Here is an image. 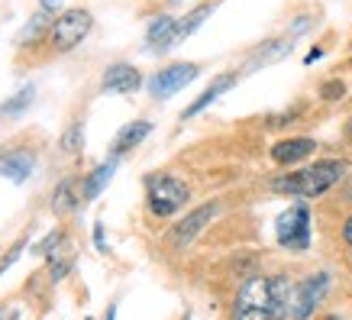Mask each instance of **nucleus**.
<instances>
[{
  "label": "nucleus",
  "instance_id": "obj_18",
  "mask_svg": "<svg viewBox=\"0 0 352 320\" xmlns=\"http://www.w3.org/2000/svg\"><path fill=\"white\" fill-rule=\"evenodd\" d=\"M49 26H52V13L39 7V13H32V20L26 23V26H23L20 32H16V39H13V43H16V45H30V43H36L39 36H49Z\"/></svg>",
  "mask_w": 352,
  "mask_h": 320
},
{
  "label": "nucleus",
  "instance_id": "obj_20",
  "mask_svg": "<svg viewBox=\"0 0 352 320\" xmlns=\"http://www.w3.org/2000/svg\"><path fill=\"white\" fill-rule=\"evenodd\" d=\"M58 142H62V152H81L85 149V123H81V120L68 123Z\"/></svg>",
  "mask_w": 352,
  "mask_h": 320
},
{
  "label": "nucleus",
  "instance_id": "obj_5",
  "mask_svg": "<svg viewBox=\"0 0 352 320\" xmlns=\"http://www.w3.org/2000/svg\"><path fill=\"white\" fill-rule=\"evenodd\" d=\"M197 75H201V65H194V62L165 65L162 72H155V75L149 78V94L155 97V100H168V97H175L178 91H184Z\"/></svg>",
  "mask_w": 352,
  "mask_h": 320
},
{
  "label": "nucleus",
  "instance_id": "obj_29",
  "mask_svg": "<svg viewBox=\"0 0 352 320\" xmlns=\"http://www.w3.org/2000/svg\"><path fill=\"white\" fill-rule=\"evenodd\" d=\"M320 55H323V49H314V52H310L307 58H304V62H307V65H314V58H320Z\"/></svg>",
  "mask_w": 352,
  "mask_h": 320
},
{
  "label": "nucleus",
  "instance_id": "obj_22",
  "mask_svg": "<svg viewBox=\"0 0 352 320\" xmlns=\"http://www.w3.org/2000/svg\"><path fill=\"white\" fill-rule=\"evenodd\" d=\"M58 243H62V230H52L45 239H39V243L32 246V253L36 256H52V253H58Z\"/></svg>",
  "mask_w": 352,
  "mask_h": 320
},
{
  "label": "nucleus",
  "instance_id": "obj_13",
  "mask_svg": "<svg viewBox=\"0 0 352 320\" xmlns=\"http://www.w3.org/2000/svg\"><path fill=\"white\" fill-rule=\"evenodd\" d=\"M314 149H317V139H310V136L281 139V142L272 146V159L278 165H294V162H304L307 156H314Z\"/></svg>",
  "mask_w": 352,
  "mask_h": 320
},
{
  "label": "nucleus",
  "instance_id": "obj_6",
  "mask_svg": "<svg viewBox=\"0 0 352 320\" xmlns=\"http://www.w3.org/2000/svg\"><path fill=\"white\" fill-rule=\"evenodd\" d=\"M275 233H278V243L285 249H307L310 246V211L304 204H294L288 211L278 217L275 224Z\"/></svg>",
  "mask_w": 352,
  "mask_h": 320
},
{
  "label": "nucleus",
  "instance_id": "obj_11",
  "mask_svg": "<svg viewBox=\"0 0 352 320\" xmlns=\"http://www.w3.org/2000/svg\"><path fill=\"white\" fill-rule=\"evenodd\" d=\"M294 32H288V36H281V39H268L265 45H258L256 52L245 58V68L243 72H258V68H265V65L278 62V58H285V55H291V49H294Z\"/></svg>",
  "mask_w": 352,
  "mask_h": 320
},
{
  "label": "nucleus",
  "instance_id": "obj_7",
  "mask_svg": "<svg viewBox=\"0 0 352 320\" xmlns=\"http://www.w3.org/2000/svg\"><path fill=\"white\" fill-rule=\"evenodd\" d=\"M217 213H220V204L210 201V204H201L197 211H191L184 220H178V224L171 226V233H168V246L171 249H184V246H191L194 243V236L201 233L204 226L214 220Z\"/></svg>",
  "mask_w": 352,
  "mask_h": 320
},
{
  "label": "nucleus",
  "instance_id": "obj_28",
  "mask_svg": "<svg viewBox=\"0 0 352 320\" xmlns=\"http://www.w3.org/2000/svg\"><path fill=\"white\" fill-rule=\"evenodd\" d=\"M62 3H65V0H39V7H43V10H49V13H55Z\"/></svg>",
  "mask_w": 352,
  "mask_h": 320
},
{
  "label": "nucleus",
  "instance_id": "obj_3",
  "mask_svg": "<svg viewBox=\"0 0 352 320\" xmlns=\"http://www.w3.org/2000/svg\"><path fill=\"white\" fill-rule=\"evenodd\" d=\"M146 201H149V211L165 220V217H175L184 204L191 201V188L182 178L165 175V171L162 175H149L146 178Z\"/></svg>",
  "mask_w": 352,
  "mask_h": 320
},
{
  "label": "nucleus",
  "instance_id": "obj_1",
  "mask_svg": "<svg viewBox=\"0 0 352 320\" xmlns=\"http://www.w3.org/2000/svg\"><path fill=\"white\" fill-rule=\"evenodd\" d=\"M294 291H298V285H294L288 275H275V278L256 275V278H249L243 288L236 291L233 317H243V320L291 317Z\"/></svg>",
  "mask_w": 352,
  "mask_h": 320
},
{
  "label": "nucleus",
  "instance_id": "obj_30",
  "mask_svg": "<svg viewBox=\"0 0 352 320\" xmlns=\"http://www.w3.org/2000/svg\"><path fill=\"white\" fill-rule=\"evenodd\" d=\"M346 142H352V117H349V123H346Z\"/></svg>",
  "mask_w": 352,
  "mask_h": 320
},
{
  "label": "nucleus",
  "instance_id": "obj_4",
  "mask_svg": "<svg viewBox=\"0 0 352 320\" xmlns=\"http://www.w3.org/2000/svg\"><path fill=\"white\" fill-rule=\"evenodd\" d=\"M91 26H94L91 10L75 7V10H65L62 17H55L45 39H49V45H52V52H72L75 45H81L87 39Z\"/></svg>",
  "mask_w": 352,
  "mask_h": 320
},
{
  "label": "nucleus",
  "instance_id": "obj_9",
  "mask_svg": "<svg viewBox=\"0 0 352 320\" xmlns=\"http://www.w3.org/2000/svg\"><path fill=\"white\" fill-rule=\"evenodd\" d=\"M214 7H217L214 0H207V3H201V7H194V10L188 13V17L175 20V26L168 30V36H165V39H162V43L155 45L152 52H168V49H175L178 43H184V39H188V36H191V32L197 30V26H201L204 20H207L210 13H214Z\"/></svg>",
  "mask_w": 352,
  "mask_h": 320
},
{
  "label": "nucleus",
  "instance_id": "obj_12",
  "mask_svg": "<svg viewBox=\"0 0 352 320\" xmlns=\"http://www.w3.org/2000/svg\"><path fill=\"white\" fill-rule=\"evenodd\" d=\"M36 169V156L30 149H10L0 152V175L10 178L13 184H23Z\"/></svg>",
  "mask_w": 352,
  "mask_h": 320
},
{
  "label": "nucleus",
  "instance_id": "obj_17",
  "mask_svg": "<svg viewBox=\"0 0 352 320\" xmlns=\"http://www.w3.org/2000/svg\"><path fill=\"white\" fill-rule=\"evenodd\" d=\"M32 100H36V87H32V85H23L16 94L7 97V100L0 104V117H3V120L23 117V114H26V110L32 107Z\"/></svg>",
  "mask_w": 352,
  "mask_h": 320
},
{
  "label": "nucleus",
  "instance_id": "obj_27",
  "mask_svg": "<svg viewBox=\"0 0 352 320\" xmlns=\"http://www.w3.org/2000/svg\"><path fill=\"white\" fill-rule=\"evenodd\" d=\"M342 239H346V246L352 249V213L346 217V224H342Z\"/></svg>",
  "mask_w": 352,
  "mask_h": 320
},
{
  "label": "nucleus",
  "instance_id": "obj_19",
  "mask_svg": "<svg viewBox=\"0 0 352 320\" xmlns=\"http://www.w3.org/2000/svg\"><path fill=\"white\" fill-rule=\"evenodd\" d=\"M75 188H78V178H65V182L55 188V194H52V211L55 213H72L78 207L81 194H75Z\"/></svg>",
  "mask_w": 352,
  "mask_h": 320
},
{
  "label": "nucleus",
  "instance_id": "obj_24",
  "mask_svg": "<svg viewBox=\"0 0 352 320\" xmlns=\"http://www.w3.org/2000/svg\"><path fill=\"white\" fill-rule=\"evenodd\" d=\"M23 246H26V239H16V243L10 246V253H7V256L0 259V275H3V272H7V268L13 266V262H16V259H20V253H23Z\"/></svg>",
  "mask_w": 352,
  "mask_h": 320
},
{
  "label": "nucleus",
  "instance_id": "obj_2",
  "mask_svg": "<svg viewBox=\"0 0 352 320\" xmlns=\"http://www.w3.org/2000/svg\"><path fill=\"white\" fill-rule=\"evenodd\" d=\"M346 162L342 159H320L307 165L300 171H291V175H281L272 182V191L275 194H298V198H320L340 182L346 175Z\"/></svg>",
  "mask_w": 352,
  "mask_h": 320
},
{
  "label": "nucleus",
  "instance_id": "obj_10",
  "mask_svg": "<svg viewBox=\"0 0 352 320\" xmlns=\"http://www.w3.org/2000/svg\"><path fill=\"white\" fill-rule=\"evenodd\" d=\"M139 85H142V75L129 62H113L100 78V87L107 94H133V91H139Z\"/></svg>",
  "mask_w": 352,
  "mask_h": 320
},
{
  "label": "nucleus",
  "instance_id": "obj_21",
  "mask_svg": "<svg viewBox=\"0 0 352 320\" xmlns=\"http://www.w3.org/2000/svg\"><path fill=\"white\" fill-rule=\"evenodd\" d=\"M171 26H175V17H168V13H165V17H159V20L149 26V32H146V45H149V49H155V45L168 36Z\"/></svg>",
  "mask_w": 352,
  "mask_h": 320
},
{
  "label": "nucleus",
  "instance_id": "obj_15",
  "mask_svg": "<svg viewBox=\"0 0 352 320\" xmlns=\"http://www.w3.org/2000/svg\"><path fill=\"white\" fill-rule=\"evenodd\" d=\"M236 72H223V75H217L214 81H210V87H207V91H204L201 97H197V100H194L191 107H184V114H182V120H191V117H197V114H201V110H207V107L214 104L217 97L223 94V91H230V87L236 85Z\"/></svg>",
  "mask_w": 352,
  "mask_h": 320
},
{
  "label": "nucleus",
  "instance_id": "obj_26",
  "mask_svg": "<svg viewBox=\"0 0 352 320\" xmlns=\"http://www.w3.org/2000/svg\"><path fill=\"white\" fill-rule=\"evenodd\" d=\"M94 246H97V253H107V239H104V224H97V226H94Z\"/></svg>",
  "mask_w": 352,
  "mask_h": 320
},
{
  "label": "nucleus",
  "instance_id": "obj_25",
  "mask_svg": "<svg viewBox=\"0 0 352 320\" xmlns=\"http://www.w3.org/2000/svg\"><path fill=\"white\" fill-rule=\"evenodd\" d=\"M68 268H72V259H58V262L49 266V278H52V281H62V278L68 275Z\"/></svg>",
  "mask_w": 352,
  "mask_h": 320
},
{
  "label": "nucleus",
  "instance_id": "obj_16",
  "mask_svg": "<svg viewBox=\"0 0 352 320\" xmlns=\"http://www.w3.org/2000/svg\"><path fill=\"white\" fill-rule=\"evenodd\" d=\"M149 133H152L149 120H133V123H126V127L117 133V139H113V152H117V156H123V152L136 149V146L149 136Z\"/></svg>",
  "mask_w": 352,
  "mask_h": 320
},
{
  "label": "nucleus",
  "instance_id": "obj_8",
  "mask_svg": "<svg viewBox=\"0 0 352 320\" xmlns=\"http://www.w3.org/2000/svg\"><path fill=\"white\" fill-rule=\"evenodd\" d=\"M327 288H330V272H314L310 278H304L294 291V308H291V317H310L317 304L327 298Z\"/></svg>",
  "mask_w": 352,
  "mask_h": 320
},
{
  "label": "nucleus",
  "instance_id": "obj_14",
  "mask_svg": "<svg viewBox=\"0 0 352 320\" xmlns=\"http://www.w3.org/2000/svg\"><path fill=\"white\" fill-rule=\"evenodd\" d=\"M117 165H120V156L117 152H110V159L100 162L85 182H81V201L87 204V201H94L97 194H104V188H107V184L113 182V175H117Z\"/></svg>",
  "mask_w": 352,
  "mask_h": 320
},
{
  "label": "nucleus",
  "instance_id": "obj_23",
  "mask_svg": "<svg viewBox=\"0 0 352 320\" xmlns=\"http://www.w3.org/2000/svg\"><path fill=\"white\" fill-rule=\"evenodd\" d=\"M342 94H346V85H342V81H327V85H320L323 100H340Z\"/></svg>",
  "mask_w": 352,
  "mask_h": 320
}]
</instances>
